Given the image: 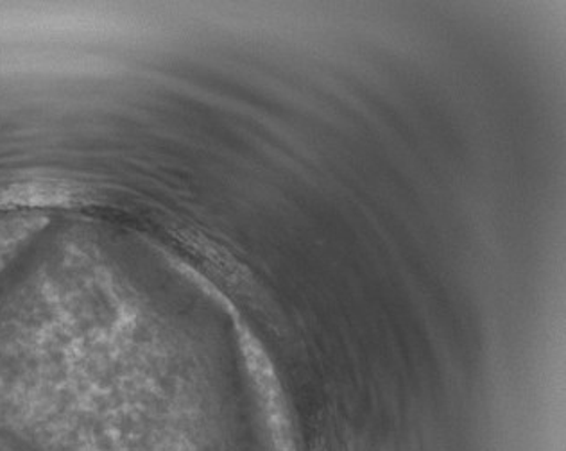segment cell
<instances>
[{
  "label": "cell",
  "mask_w": 566,
  "mask_h": 451,
  "mask_svg": "<svg viewBox=\"0 0 566 451\" xmlns=\"http://www.w3.org/2000/svg\"><path fill=\"white\" fill-rule=\"evenodd\" d=\"M242 352H244L248 367L255 381L262 412H264L265 428L270 433L273 451H297L293 427L289 421L287 409L283 403L282 390L274 376L273 367L260 349L259 343L248 332H242Z\"/></svg>",
  "instance_id": "cell-1"
}]
</instances>
